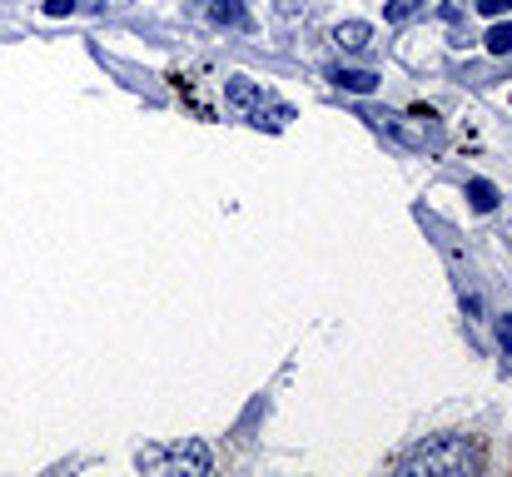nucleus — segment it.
Instances as JSON below:
<instances>
[{
  "label": "nucleus",
  "instance_id": "nucleus-1",
  "mask_svg": "<svg viewBox=\"0 0 512 477\" xmlns=\"http://www.w3.org/2000/svg\"><path fill=\"white\" fill-rule=\"evenodd\" d=\"M408 477H458V473H478L483 468V453L468 443V438H458V433H438V438H428L423 448H413L403 463H398Z\"/></svg>",
  "mask_w": 512,
  "mask_h": 477
},
{
  "label": "nucleus",
  "instance_id": "nucleus-2",
  "mask_svg": "<svg viewBox=\"0 0 512 477\" xmlns=\"http://www.w3.org/2000/svg\"><path fill=\"white\" fill-rule=\"evenodd\" d=\"M140 468H189V473H209V448L204 443H184V448H170V453H140L135 458Z\"/></svg>",
  "mask_w": 512,
  "mask_h": 477
},
{
  "label": "nucleus",
  "instance_id": "nucleus-3",
  "mask_svg": "<svg viewBox=\"0 0 512 477\" xmlns=\"http://www.w3.org/2000/svg\"><path fill=\"white\" fill-rule=\"evenodd\" d=\"M334 45H339L343 55H368L373 50V25L368 20H343L339 30H334Z\"/></svg>",
  "mask_w": 512,
  "mask_h": 477
},
{
  "label": "nucleus",
  "instance_id": "nucleus-4",
  "mask_svg": "<svg viewBox=\"0 0 512 477\" xmlns=\"http://www.w3.org/2000/svg\"><path fill=\"white\" fill-rule=\"evenodd\" d=\"M249 120H254L259 130H264V125H269V130H284V125L294 120V105H284V100H274V95L264 90V95H259V105L249 110Z\"/></svg>",
  "mask_w": 512,
  "mask_h": 477
},
{
  "label": "nucleus",
  "instance_id": "nucleus-5",
  "mask_svg": "<svg viewBox=\"0 0 512 477\" xmlns=\"http://www.w3.org/2000/svg\"><path fill=\"white\" fill-rule=\"evenodd\" d=\"M259 95H264V90H259L254 80H244V75L224 80V100H229V105H239V110H254V105H259Z\"/></svg>",
  "mask_w": 512,
  "mask_h": 477
},
{
  "label": "nucleus",
  "instance_id": "nucleus-6",
  "mask_svg": "<svg viewBox=\"0 0 512 477\" xmlns=\"http://www.w3.org/2000/svg\"><path fill=\"white\" fill-rule=\"evenodd\" d=\"M334 85L348 90V95H373L378 90V75H368V70H334Z\"/></svg>",
  "mask_w": 512,
  "mask_h": 477
},
{
  "label": "nucleus",
  "instance_id": "nucleus-7",
  "mask_svg": "<svg viewBox=\"0 0 512 477\" xmlns=\"http://www.w3.org/2000/svg\"><path fill=\"white\" fill-rule=\"evenodd\" d=\"M468 199H473V209H478V214L498 209V189H493L488 179H473V184H468Z\"/></svg>",
  "mask_w": 512,
  "mask_h": 477
},
{
  "label": "nucleus",
  "instance_id": "nucleus-8",
  "mask_svg": "<svg viewBox=\"0 0 512 477\" xmlns=\"http://www.w3.org/2000/svg\"><path fill=\"white\" fill-rule=\"evenodd\" d=\"M214 20L219 25H244V5L239 0H214Z\"/></svg>",
  "mask_w": 512,
  "mask_h": 477
},
{
  "label": "nucleus",
  "instance_id": "nucleus-9",
  "mask_svg": "<svg viewBox=\"0 0 512 477\" xmlns=\"http://www.w3.org/2000/svg\"><path fill=\"white\" fill-rule=\"evenodd\" d=\"M488 50H493V55H508L512 50V20H503V25L488 30Z\"/></svg>",
  "mask_w": 512,
  "mask_h": 477
},
{
  "label": "nucleus",
  "instance_id": "nucleus-10",
  "mask_svg": "<svg viewBox=\"0 0 512 477\" xmlns=\"http://www.w3.org/2000/svg\"><path fill=\"white\" fill-rule=\"evenodd\" d=\"M418 10H423V0H388V10H383V15H388L393 25H403V20H408V15H418Z\"/></svg>",
  "mask_w": 512,
  "mask_h": 477
},
{
  "label": "nucleus",
  "instance_id": "nucleus-11",
  "mask_svg": "<svg viewBox=\"0 0 512 477\" xmlns=\"http://www.w3.org/2000/svg\"><path fill=\"white\" fill-rule=\"evenodd\" d=\"M498 343H503V358L512 353V314L498 318Z\"/></svg>",
  "mask_w": 512,
  "mask_h": 477
},
{
  "label": "nucleus",
  "instance_id": "nucleus-12",
  "mask_svg": "<svg viewBox=\"0 0 512 477\" xmlns=\"http://www.w3.org/2000/svg\"><path fill=\"white\" fill-rule=\"evenodd\" d=\"M75 0H45V15H70Z\"/></svg>",
  "mask_w": 512,
  "mask_h": 477
},
{
  "label": "nucleus",
  "instance_id": "nucleus-13",
  "mask_svg": "<svg viewBox=\"0 0 512 477\" xmlns=\"http://www.w3.org/2000/svg\"><path fill=\"white\" fill-rule=\"evenodd\" d=\"M508 5H512V0H478V10H483V15H503Z\"/></svg>",
  "mask_w": 512,
  "mask_h": 477
},
{
  "label": "nucleus",
  "instance_id": "nucleus-14",
  "mask_svg": "<svg viewBox=\"0 0 512 477\" xmlns=\"http://www.w3.org/2000/svg\"><path fill=\"white\" fill-rule=\"evenodd\" d=\"M279 10H284V15H294V10H299V0H279Z\"/></svg>",
  "mask_w": 512,
  "mask_h": 477
}]
</instances>
